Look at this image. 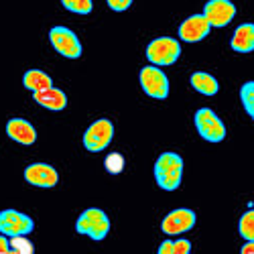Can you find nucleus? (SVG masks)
Returning a JSON list of instances; mask_svg holds the SVG:
<instances>
[{
	"label": "nucleus",
	"instance_id": "f257e3e1",
	"mask_svg": "<svg viewBox=\"0 0 254 254\" xmlns=\"http://www.w3.org/2000/svg\"><path fill=\"white\" fill-rule=\"evenodd\" d=\"M183 177V159L177 153H163L155 163V181L165 191H175Z\"/></svg>",
	"mask_w": 254,
	"mask_h": 254
},
{
	"label": "nucleus",
	"instance_id": "f03ea898",
	"mask_svg": "<svg viewBox=\"0 0 254 254\" xmlns=\"http://www.w3.org/2000/svg\"><path fill=\"white\" fill-rule=\"evenodd\" d=\"M75 232L77 234H86L92 240H104L110 232V220L102 209L90 207L77 218L75 222Z\"/></svg>",
	"mask_w": 254,
	"mask_h": 254
},
{
	"label": "nucleus",
	"instance_id": "7ed1b4c3",
	"mask_svg": "<svg viewBox=\"0 0 254 254\" xmlns=\"http://www.w3.org/2000/svg\"><path fill=\"white\" fill-rule=\"evenodd\" d=\"M181 55V45L173 37H159L146 47V59L153 65H173Z\"/></svg>",
	"mask_w": 254,
	"mask_h": 254
},
{
	"label": "nucleus",
	"instance_id": "20e7f679",
	"mask_svg": "<svg viewBox=\"0 0 254 254\" xmlns=\"http://www.w3.org/2000/svg\"><path fill=\"white\" fill-rule=\"evenodd\" d=\"M195 128H197L199 136L207 142H222L226 138L224 122L216 116L214 110H209V108H199L195 112Z\"/></svg>",
	"mask_w": 254,
	"mask_h": 254
},
{
	"label": "nucleus",
	"instance_id": "39448f33",
	"mask_svg": "<svg viewBox=\"0 0 254 254\" xmlns=\"http://www.w3.org/2000/svg\"><path fill=\"white\" fill-rule=\"evenodd\" d=\"M112 136H114V124L106 118L96 120L94 124H90V128L83 134V146L90 153H100L110 144Z\"/></svg>",
	"mask_w": 254,
	"mask_h": 254
},
{
	"label": "nucleus",
	"instance_id": "423d86ee",
	"mask_svg": "<svg viewBox=\"0 0 254 254\" xmlns=\"http://www.w3.org/2000/svg\"><path fill=\"white\" fill-rule=\"evenodd\" d=\"M140 88L146 96L155 100H165L169 96V79L157 65H146L140 69Z\"/></svg>",
	"mask_w": 254,
	"mask_h": 254
},
{
	"label": "nucleus",
	"instance_id": "0eeeda50",
	"mask_svg": "<svg viewBox=\"0 0 254 254\" xmlns=\"http://www.w3.org/2000/svg\"><path fill=\"white\" fill-rule=\"evenodd\" d=\"M35 228V222L20 214L16 209H4L0 211V234H6L8 238L12 236H29Z\"/></svg>",
	"mask_w": 254,
	"mask_h": 254
},
{
	"label": "nucleus",
	"instance_id": "6e6552de",
	"mask_svg": "<svg viewBox=\"0 0 254 254\" xmlns=\"http://www.w3.org/2000/svg\"><path fill=\"white\" fill-rule=\"evenodd\" d=\"M49 39L51 45L55 47L57 53H61L63 57L67 59H77L81 55V43L79 39L75 37V33L67 27H53L49 31Z\"/></svg>",
	"mask_w": 254,
	"mask_h": 254
},
{
	"label": "nucleus",
	"instance_id": "1a4fd4ad",
	"mask_svg": "<svg viewBox=\"0 0 254 254\" xmlns=\"http://www.w3.org/2000/svg\"><path fill=\"white\" fill-rule=\"evenodd\" d=\"M193 226H195V214H193V209H187V207L169 211L165 220L161 222V230L167 236L183 234V232H189Z\"/></svg>",
	"mask_w": 254,
	"mask_h": 254
},
{
	"label": "nucleus",
	"instance_id": "9d476101",
	"mask_svg": "<svg viewBox=\"0 0 254 254\" xmlns=\"http://www.w3.org/2000/svg\"><path fill=\"white\" fill-rule=\"evenodd\" d=\"M203 16L209 20L211 27H226L232 23V18L236 16V6L230 0H209L203 8Z\"/></svg>",
	"mask_w": 254,
	"mask_h": 254
},
{
	"label": "nucleus",
	"instance_id": "9b49d317",
	"mask_svg": "<svg viewBox=\"0 0 254 254\" xmlns=\"http://www.w3.org/2000/svg\"><path fill=\"white\" fill-rule=\"evenodd\" d=\"M209 31H211L209 20L203 14H193L181 23L179 37H181V41H185V43H197V41H201L209 35Z\"/></svg>",
	"mask_w": 254,
	"mask_h": 254
},
{
	"label": "nucleus",
	"instance_id": "f8f14e48",
	"mask_svg": "<svg viewBox=\"0 0 254 254\" xmlns=\"http://www.w3.org/2000/svg\"><path fill=\"white\" fill-rule=\"evenodd\" d=\"M25 179L35 187H55L59 181V175L47 163H33L25 169Z\"/></svg>",
	"mask_w": 254,
	"mask_h": 254
},
{
	"label": "nucleus",
	"instance_id": "ddd939ff",
	"mask_svg": "<svg viewBox=\"0 0 254 254\" xmlns=\"http://www.w3.org/2000/svg\"><path fill=\"white\" fill-rule=\"evenodd\" d=\"M6 134L16 140L18 144H33L37 140V130H35V126L23 118H12L6 122Z\"/></svg>",
	"mask_w": 254,
	"mask_h": 254
},
{
	"label": "nucleus",
	"instance_id": "4468645a",
	"mask_svg": "<svg viewBox=\"0 0 254 254\" xmlns=\"http://www.w3.org/2000/svg\"><path fill=\"white\" fill-rule=\"evenodd\" d=\"M35 96V102L39 104V106H43V108H47V110H55V112H59V110H63L67 106V96L63 94L61 90H57V88H47V90H41V92H35L33 94Z\"/></svg>",
	"mask_w": 254,
	"mask_h": 254
},
{
	"label": "nucleus",
	"instance_id": "2eb2a0df",
	"mask_svg": "<svg viewBox=\"0 0 254 254\" xmlns=\"http://www.w3.org/2000/svg\"><path fill=\"white\" fill-rule=\"evenodd\" d=\"M232 49L238 53H250L254 51V25L252 23H244L234 31L232 37Z\"/></svg>",
	"mask_w": 254,
	"mask_h": 254
},
{
	"label": "nucleus",
	"instance_id": "dca6fc26",
	"mask_svg": "<svg viewBox=\"0 0 254 254\" xmlns=\"http://www.w3.org/2000/svg\"><path fill=\"white\" fill-rule=\"evenodd\" d=\"M189 81H191L193 90H197V92H199V94H203V96H216V94H218V90H220L218 79H216L214 75H209V73H203V71L193 73Z\"/></svg>",
	"mask_w": 254,
	"mask_h": 254
},
{
	"label": "nucleus",
	"instance_id": "f3484780",
	"mask_svg": "<svg viewBox=\"0 0 254 254\" xmlns=\"http://www.w3.org/2000/svg\"><path fill=\"white\" fill-rule=\"evenodd\" d=\"M23 86L35 94V92H41V90L51 88V86H53V81H51V77H49L47 73H43V71H39V69H29V71L25 73V77H23Z\"/></svg>",
	"mask_w": 254,
	"mask_h": 254
},
{
	"label": "nucleus",
	"instance_id": "a211bd4d",
	"mask_svg": "<svg viewBox=\"0 0 254 254\" xmlns=\"http://www.w3.org/2000/svg\"><path fill=\"white\" fill-rule=\"evenodd\" d=\"M189 252H191V242L185 240V238L177 240V242L165 240L159 246V254H189Z\"/></svg>",
	"mask_w": 254,
	"mask_h": 254
},
{
	"label": "nucleus",
	"instance_id": "6ab92c4d",
	"mask_svg": "<svg viewBox=\"0 0 254 254\" xmlns=\"http://www.w3.org/2000/svg\"><path fill=\"white\" fill-rule=\"evenodd\" d=\"M240 100L244 110L248 112V116L254 120V81H246L242 90H240Z\"/></svg>",
	"mask_w": 254,
	"mask_h": 254
},
{
	"label": "nucleus",
	"instance_id": "aec40b11",
	"mask_svg": "<svg viewBox=\"0 0 254 254\" xmlns=\"http://www.w3.org/2000/svg\"><path fill=\"white\" fill-rule=\"evenodd\" d=\"M238 232L244 240H254V209L246 211V214L240 218Z\"/></svg>",
	"mask_w": 254,
	"mask_h": 254
},
{
	"label": "nucleus",
	"instance_id": "412c9836",
	"mask_svg": "<svg viewBox=\"0 0 254 254\" xmlns=\"http://www.w3.org/2000/svg\"><path fill=\"white\" fill-rule=\"evenodd\" d=\"M61 4L69 12H75V14H90L92 6H94L92 0H61Z\"/></svg>",
	"mask_w": 254,
	"mask_h": 254
},
{
	"label": "nucleus",
	"instance_id": "4be33fe9",
	"mask_svg": "<svg viewBox=\"0 0 254 254\" xmlns=\"http://www.w3.org/2000/svg\"><path fill=\"white\" fill-rule=\"evenodd\" d=\"M10 252L33 254L35 248H33V244L27 240V236H12V238H10Z\"/></svg>",
	"mask_w": 254,
	"mask_h": 254
},
{
	"label": "nucleus",
	"instance_id": "5701e85b",
	"mask_svg": "<svg viewBox=\"0 0 254 254\" xmlns=\"http://www.w3.org/2000/svg\"><path fill=\"white\" fill-rule=\"evenodd\" d=\"M104 165H106V171H108L110 175H118V173H122V169H124V157L118 155V153H112V155L106 157Z\"/></svg>",
	"mask_w": 254,
	"mask_h": 254
},
{
	"label": "nucleus",
	"instance_id": "b1692460",
	"mask_svg": "<svg viewBox=\"0 0 254 254\" xmlns=\"http://www.w3.org/2000/svg\"><path fill=\"white\" fill-rule=\"evenodd\" d=\"M108 2V6L116 12H124V10H128L130 4H132V0H106Z\"/></svg>",
	"mask_w": 254,
	"mask_h": 254
},
{
	"label": "nucleus",
	"instance_id": "393cba45",
	"mask_svg": "<svg viewBox=\"0 0 254 254\" xmlns=\"http://www.w3.org/2000/svg\"><path fill=\"white\" fill-rule=\"evenodd\" d=\"M10 252V240L6 234H0V254H8Z\"/></svg>",
	"mask_w": 254,
	"mask_h": 254
},
{
	"label": "nucleus",
	"instance_id": "a878e982",
	"mask_svg": "<svg viewBox=\"0 0 254 254\" xmlns=\"http://www.w3.org/2000/svg\"><path fill=\"white\" fill-rule=\"evenodd\" d=\"M242 254H254V240H246V244L240 248Z\"/></svg>",
	"mask_w": 254,
	"mask_h": 254
}]
</instances>
